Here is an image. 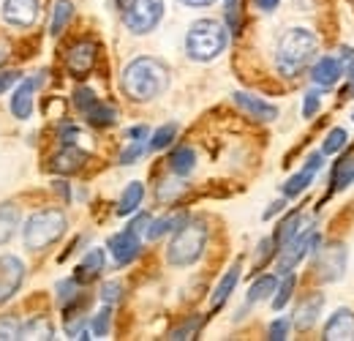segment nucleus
<instances>
[{
	"mask_svg": "<svg viewBox=\"0 0 354 341\" xmlns=\"http://www.w3.org/2000/svg\"><path fill=\"white\" fill-rule=\"evenodd\" d=\"M319 52V36L308 28H289L275 46V69L281 77L295 80L310 66Z\"/></svg>",
	"mask_w": 354,
	"mask_h": 341,
	"instance_id": "nucleus-1",
	"label": "nucleus"
},
{
	"mask_svg": "<svg viewBox=\"0 0 354 341\" xmlns=\"http://www.w3.org/2000/svg\"><path fill=\"white\" fill-rule=\"evenodd\" d=\"M169 87V71L156 58H133L123 71V90L131 101H153Z\"/></svg>",
	"mask_w": 354,
	"mask_h": 341,
	"instance_id": "nucleus-2",
	"label": "nucleus"
},
{
	"mask_svg": "<svg viewBox=\"0 0 354 341\" xmlns=\"http://www.w3.org/2000/svg\"><path fill=\"white\" fill-rule=\"evenodd\" d=\"M226 42H229V33H226L221 22L196 19L185 33V52H188L191 60L207 63V60H216L226 49Z\"/></svg>",
	"mask_w": 354,
	"mask_h": 341,
	"instance_id": "nucleus-3",
	"label": "nucleus"
},
{
	"mask_svg": "<svg viewBox=\"0 0 354 341\" xmlns=\"http://www.w3.org/2000/svg\"><path fill=\"white\" fill-rule=\"evenodd\" d=\"M207 246V224L202 218H185L177 227L175 238L167 249V259L175 268H188L205 254Z\"/></svg>",
	"mask_w": 354,
	"mask_h": 341,
	"instance_id": "nucleus-4",
	"label": "nucleus"
},
{
	"mask_svg": "<svg viewBox=\"0 0 354 341\" xmlns=\"http://www.w3.org/2000/svg\"><path fill=\"white\" fill-rule=\"evenodd\" d=\"M66 227H68V221H66V213L60 208H44V211L28 218V224L22 229L25 246L33 252H44L46 246H52L55 241L63 238Z\"/></svg>",
	"mask_w": 354,
	"mask_h": 341,
	"instance_id": "nucleus-5",
	"label": "nucleus"
},
{
	"mask_svg": "<svg viewBox=\"0 0 354 341\" xmlns=\"http://www.w3.org/2000/svg\"><path fill=\"white\" fill-rule=\"evenodd\" d=\"M322 238H319V232L313 229V227H306L303 232H297L289 243H283L281 249H278V276H286V273H292L306 256L316 249V243H319Z\"/></svg>",
	"mask_w": 354,
	"mask_h": 341,
	"instance_id": "nucleus-6",
	"label": "nucleus"
},
{
	"mask_svg": "<svg viewBox=\"0 0 354 341\" xmlns=\"http://www.w3.org/2000/svg\"><path fill=\"white\" fill-rule=\"evenodd\" d=\"M313 252H316L313 270L324 284L344 279V273H346V246L344 243H324L322 246V241H319Z\"/></svg>",
	"mask_w": 354,
	"mask_h": 341,
	"instance_id": "nucleus-7",
	"label": "nucleus"
},
{
	"mask_svg": "<svg viewBox=\"0 0 354 341\" xmlns=\"http://www.w3.org/2000/svg\"><path fill=\"white\" fill-rule=\"evenodd\" d=\"M161 17H164V0H131L123 14L126 28L136 36L156 30Z\"/></svg>",
	"mask_w": 354,
	"mask_h": 341,
	"instance_id": "nucleus-8",
	"label": "nucleus"
},
{
	"mask_svg": "<svg viewBox=\"0 0 354 341\" xmlns=\"http://www.w3.org/2000/svg\"><path fill=\"white\" fill-rule=\"evenodd\" d=\"M41 17L39 0H6L3 3V19L14 28H33Z\"/></svg>",
	"mask_w": 354,
	"mask_h": 341,
	"instance_id": "nucleus-9",
	"label": "nucleus"
},
{
	"mask_svg": "<svg viewBox=\"0 0 354 341\" xmlns=\"http://www.w3.org/2000/svg\"><path fill=\"white\" fill-rule=\"evenodd\" d=\"M22 279H25L22 259L14 254L0 256V303H6L8 298L17 295V290L22 287Z\"/></svg>",
	"mask_w": 354,
	"mask_h": 341,
	"instance_id": "nucleus-10",
	"label": "nucleus"
},
{
	"mask_svg": "<svg viewBox=\"0 0 354 341\" xmlns=\"http://www.w3.org/2000/svg\"><path fill=\"white\" fill-rule=\"evenodd\" d=\"M139 249H142L139 232H133L131 227H126L123 232H118V235L109 238V252H112V256H115L118 265H129V262H133L136 254H139Z\"/></svg>",
	"mask_w": 354,
	"mask_h": 341,
	"instance_id": "nucleus-11",
	"label": "nucleus"
},
{
	"mask_svg": "<svg viewBox=\"0 0 354 341\" xmlns=\"http://www.w3.org/2000/svg\"><path fill=\"white\" fill-rule=\"evenodd\" d=\"M322 164H324L322 153H313V156H308V164L297 172V175H292V177L283 183V197H300V194L308 189L310 183H313V177H316V172L322 170Z\"/></svg>",
	"mask_w": 354,
	"mask_h": 341,
	"instance_id": "nucleus-12",
	"label": "nucleus"
},
{
	"mask_svg": "<svg viewBox=\"0 0 354 341\" xmlns=\"http://www.w3.org/2000/svg\"><path fill=\"white\" fill-rule=\"evenodd\" d=\"M327 341H354V311L352 308H338L327 325H324V336Z\"/></svg>",
	"mask_w": 354,
	"mask_h": 341,
	"instance_id": "nucleus-13",
	"label": "nucleus"
},
{
	"mask_svg": "<svg viewBox=\"0 0 354 341\" xmlns=\"http://www.w3.org/2000/svg\"><path fill=\"white\" fill-rule=\"evenodd\" d=\"M66 66L74 77H85L90 69L95 66V44L93 42H80L68 49V58H66Z\"/></svg>",
	"mask_w": 354,
	"mask_h": 341,
	"instance_id": "nucleus-14",
	"label": "nucleus"
},
{
	"mask_svg": "<svg viewBox=\"0 0 354 341\" xmlns=\"http://www.w3.org/2000/svg\"><path fill=\"white\" fill-rule=\"evenodd\" d=\"M322 308H324V295H322V292H310V295H306V298L300 300L297 311H295V320H292L295 328H297V331H310V328L316 325Z\"/></svg>",
	"mask_w": 354,
	"mask_h": 341,
	"instance_id": "nucleus-15",
	"label": "nucleus"
},
{
	"mask_svg": "<svg viewBox=\"0 0 354 341\" xmlns=\"http://www.w3.org/2000/svg\"><path fill=\"white\" fill-rule=\"evenodd\" d=\"M39 82L41 80H25V82H19V87L14 90V96H11V112H14V118L28 121L33 115V96H36Z\"/></svg>",
	"mask_w": 354,
	"mask_h": 341,
	"instance_id": "nucleus-16",
	"label": "nucleus"
},
{
	"mask_svg": "<svg viewBox=\"0 0 354 341\" xmlns=\"http://www.w3.org/2000/svg\"><path fill=\"white\" fill-rule=\"evenodd\" d=\"M234 104L240 107V110H245L251 118H257V121H275L278 118V107H272V104H267L262 98H257V96H251V93H234Z\"/></svg>",
	"mask_w": 354,
	"mask_h": 341,
	"instance_id": "nucleus-17",
	"label": "nucleus"
},
{
	"mask_svg": "<svg viewBox=\"0 0 354 341\" xmlns=\"http://www.w3.org/2000/svg\"><path fill=\"white\" fill-rule=\"evenodd\" d=\"M88 161V153L74 148V145H66L55 159H52V170L60 172V175H71V172H80Z\"/></svg>",
	"mask_w": 354,
	"mask_h": 341,
	"instance_id": "nucleus-18",
	"label": "nucleus"
},
{
	"mask_svg": "<svg viewBox=\"0 0 354 341\" xmlns=\"http://www.w3.org/2000/svg\"><path fill=\"white\" fill-rule=\"evenodd\" d=\"M310 80L319 87H330L341 80V63L335 58H319L310 69Z\"/></svg>",
	"mask_w": 354,
	"mask_h": 341,
	"instance_id": "nucleus-19",
	"label": "nucleus"
},
{
	"mask_svg": "<svg viewBox=\"0 0 354 341\" xmlns=\"http://www.w3.org/2000/svg\"><path fill=\"white\" fill-rule=\"evenodd\" d=\"M104 262H106V256H104V249H90L85 259L80 262V268H77V284L82 281V284H88L93 281L101 270H104Z\"/></svg>",
	"mask_w": 354,
	"mask_h": 341,
	"instance_id": "nucleus-20",
	"label": "nucleus"
},
{
	"mask_svg": "<svg viewBox=\"0 0 354 341\" xmlns=\"http://www.w3.org/2000/svg\"><path fill=\"white\" fill-rule=\"evenodd\" d=\"M194 167H196V153H194L188 145L172 150V156H169V170L175 172L177 177H188V175L194 172Z\"/></svg>",
	"mask_w": 354,
	"mask_h": 341,
	"instance_id": "nucleus-21",
	"label": "nucleus"
},
{
	"mask_svg": "<svg viewBox=\"0 0 354 341\" xmlns=\"http://www.w3.org/2000/svg\"><path fill=\"white\" fill-rule=\"evenodd\" d=\"M240 262H234L229 270H226V276H223L221 281H218V287L213 290V308H218V306H223L226 303V298L234 292V287H237V281H240Z\"/></svg>",
	"mask_w": 354,
	"mask_h": 341,
	"instance_id": "nucleus-22",
	"label": "nucleus"
},
{
	"mask_svg": "<svg viewBox=\"0 0 354 341\" xmlns=\"http://www.w3.org/2000/svg\"><path fill=\"white\" fill-rule=\"evenodd\" d=\"M17 224H19V208L14 202H3L0 205V246H6L14 238Z\"/></svg>",
	"mask_w": 354,
	"mask_h": 341,
	"instance_id": "nucleus-23",
	"label": "nucleus"
},
{
	"mask_svg": "<svg viewBox=\"0 0 354 341\" xmlns=\"http://www.w3.org/2000/svg\"><path fill=\"white\" fill-rule=\"evenodd\" d=\"M300 224H303V213L300 211H292V213L286 216L281 224H278V229H275V235H272V243H275V249H281L283 243H289L297 232H300Z\"/></svg>",
	"mask_w": 354,
	"mask_h": 341,
	"instance_id": "nucleus-24",
	"label": "nucleus"
},
{
	"mask_svg": "<svg viewBox=\"0 0 354 341\" xmlns=\"http://www.w3.org/2000/svg\"><path fill=\"white\" fill-rule=\"evenodd\" d=\"M142 200H145V186L139 180L129 183L126 191H123V197H120V202H118V216H131L133 211H139Z\"/></svg>",
	"mask_w": 354,
	"mask_h": 341,
	"instance_id": "nucleus-25",
	"label": "nucleus"
},
{
	"mask_svg": "<svg viewBox=\"0 0 354 341\" xmlns=\"http://www.w3.org/2000/svg\"><path fill=\"white\" fill-rule=\"evenodd\" d=\"M71 17H74V6H71V0H57V3H55V8H52L49 33H52V36H60Z\"/></svg>",
	"mask_w": 354,
	"mask_h": 341,
	"instance_id": "nucleus-26",
	"label": "nucleus"
},
{
	"mask_svg": "<svg viewBox=\"0 0 354 341\" xmlns=\"http://www.w3.org/2000/svg\"><path fill=\"white\" fill-rule=\"evenodd\" d=\"M275 287H278V276H259V279L251 284V290H248L245 300H248V303H259V300L272 298Z\"/></svg>",
	"mask_w": 354,
	"mask_h": 341,
	"instance_id": "nucleus-27",
	"label": "nucleus"
},
{
	"mask_svg": "<svg viewBox=\"0 0 354 341\" xmlns=\"http://www.w3.org/2000/svg\"><path fill=\"white\" fill-rule=\"evenodd\" d=\"M85 118H88V121L95 128H104V126H112V123L118 121V112H115V107H109V104H101V101H95V104L90 107L88 112H85Z\"/></svg>",
	"mask_w": 354,
	"mask_h": 341,
	"instance_id": "nucleus-28",
	"label": "nucleus"
},
{
	"mask_svg": "<svg viewBox=\"0 0 354 341\" xmlns=\"http://www.w3.org/2000/svg\"><path fill=\"white\" fill-rule=\"evenodd\" d=\"M185 218L183 216H164V218H150V224H147V238L150 241H158L161 235H167V232H172L177 229V224H183Z\"/></svg>",
	"mask_w": 354,
	"mask_h": 341,
	"instance_id": "nucleus-29",
	"label": "nucleus"
},
{
	"mask_svg": "<svg viewBox=\"0 0 354 341\" xmlns=\"http://www.w3.org/2000/svg\"><path fill=\"white\" fill-rule=\"evenodd\" d=\"M352 180H354V159L349 156V159H341L338 167L333 170V191L346 189Z\"/></svg>",
	"mask_w": 354,
	"mask_h": 341,
	"instance_id": "nucleus-30",
	"label": "nucleus"
},
{
	"mask_svg": "<svg viewBox=\"0 0 354 341\" xmlns=\"http://www.w3.org/2000/svg\"><path fill=\"white\" fill-rule=\"evenodd\" d=\"M295 284H297L295 273H286V276H283V281L275 287V295H272V308H275V311H281V308L289 303L292 292H295Z\"/></svg>",
	"mask_w": 354,
	"mask_h": 341,
	"instance_id": "nucleus-31",
	"label": "nucleus"
},
{
	"mask_svg": "<svg viewBox=\"0 0 354 341\" xmlns=\"http://www.w3.org/2000/svg\"><path fill=\"white\" fill-rule=\"evenodd\" d=\"M346 139H349V134H346V128H333L330 134H327V139L322 142V156H333V153H341L344 150V145H346Z\"/></svg>",
	"mask_w": 354,
	"mask_h": 341,
	"instance_id": "nucleus-32",
	"label": "nucleus"
},
{
	"mask_svg": "<svg viewBox=\"0 0 354 341\" xmlns=\"http://www.w3.org/2000/svg\"><path fill=\"white\" fill-rule=\"evenodd\" d=\"M52 336H55V328L46 320H33L22 328V339H52Z\"/></svg>",
	"mask_w": 354,
	"mask_h": 341,
	"instance_id": "nucleus-33",
	"label": "nucleus"
},
{
	"mask_svg": "<svg viewBox=\"0 0 354 341\" xmlns=\"http://www.w3.org/2000/svg\"><path fill=\"white\" fill-rule=\"evenodd\" d=\"M175 134H177V123H164V126L153 134V139H150V150H164V148H169L172 139H175Z\"/></svg>",
	"mask_w": 354,
	"mask_h": 341,
	"instance_id": "nucleus-34",
	"label": "nucleus"
},
{
	"mask_svg": "<svg viewBox=\"0 0 354 341\" xmlns=\"http://www.w3.org/2000/svg\"><path fill=\"white\" fill-rule=\"evenodd\" d=\"M8 339H22V322L17 317L3 314L0 317V341H8Z\"/></svg>",
	"mask_w": 354,
	"mask_h": 341,
	"instance_id": "nucleus-35",
	"label": "nucleus"
},
{
	"mask_svg": "<svg viewBox=\"0 0 354 341\" xmlns=\"http://www.w3.org/2000/svg\"><path fill=\"white\" fill-rule=\"evenodd\" d=\"M109 325H112V308L104 306V308L93 317V336H95V339H104V336L109 333Z\"/></svg>",
	"mask_w": 354,
	"mask_h": 341,
	"instance_id": "nucleus-36",
	"label": "nucleus"
},
{
	"mask_svg": "<svg viewBox=\"0 0 354 341\" xmlns=\"http://www.w3.org/2000/svg\"><path fill=\"white\" fill-rule=\"evenodd\" d=\"M199 325H202V317H191V320H185L180 328H175L172 333H169V339H175V341H180V339H191L196 331H199Z\"/></svg>",
	"mask_w": 354,
	"mask_h": 341,
	"instance_id": "nucleus-37",
	"label": "nucleus"
},
{
	"mask_svg": "<svg viewBox=\"0 0 354 341\" xmlns=\"http://www.w3.org/2000/svg\"><path fill=\"white\" fill-rule=\"evenodd\" d=\"M120 298H123V287H120V281H106V284L101 287V300H104L106 306H115Z\"/></svg>",
	"mask_w": 354,
	"mask_h": 341,
	"instance_id": "nucleus-38",
	"label": "nucleus"
},
{
	"mask_svg": "<svg viewBox=\"0 0 354 341\" xmlns=\"http://www.w3.org/2000/svg\"><path fill=\"white\" fill-rule=\"evenodd\" d=\"M95 101H98V98H95V93H93L90 87H80V90L74 93V104H77V110H80L82 115L88 112V110L93 107V104H95Z\"/></svg>",
	"mask_w": 354,
	"mask_h": 341,
	"instance_id": "nucleus-39",
	"label": "nucleus"
},
{
	"mask_svg": "<svg viewBox=\"0 0 354 341\" xmlns=\"http://www.w3.org/2000/svg\"><path fill=\"white\" fill-rule=\"evenodd\" d=\"M145 148H147V145H145V139H133L131 148H126V150L120 153V164H126V167H129V164H133V161H136V159L145 153Z\"/></svg>",
	"mask_w": 354,
	"mask_h": 341,
	"instance_id": "nucleus-40",
	"label": "nucleus"
},
{
	"mask_svg": "<svg viewBox=\"0 0 354 341\" xmlns=\"http://www.w3.org/2000/svg\"><path fill=\"white\" fill-rule=\"evenodd\" d=\"M319 104H322V93L319 90H308L306 101H303V118H313L319 112Z\"/></svg>",
	"mask_w": 354,
	"mask_h": 341,
	"instance_id": "nucleus-41",
	"label": "nucleus"
},
{
	"mask_svg": "<svg viewBox=\"0 0 354 341\" xmlns=\"http://www.w3.org/2000/svg\"><path fill=\"white\" fill-rule=\"evenodd\" d=\"M286 333H289V320H272L270 322V331H267V339H272V341H283L286 339Z\"/></svg>",
	"mask_w": 354,
	"mask_h": 341,
	"instance_id": "nucleus-42",
	"label": "nucleus"
},
{
	"mask_svg": "<svg viewBox=\"0 0 354 341\" xmlns=\"http://www.w3.org/2000/svg\"><path fill=\"white\" fill-rule=\"evenodd\" d=\"M226 3V25L229 30L240 28V0H223Z\"/></svg>",
	"mask_w": 354,
	"mask_h": 341,
	"instance_id": "nucleus-43",
	"label": "nucleus"
},
{
	"mask_svg": "<svg viewBox=\"0 0 354 341\" xmlns=\"http://www.w3.org/2000/svg\"><path fill=\"white\" fill-rule=\"evenodd\" d=\"M71 298H77V279H66V281L57 284V300L68 303Z\"/></svg>",
	"mask_w": 354,
	"mask_h": 341,
	"instance_id": "nucleus-44",
	"label": "nucleus"
},
{
	"mask_svg": "<svg viewBox=\"0 0 354 341\" xmlns=\"http://www.w3.org/2000/svg\"><path fill=\"white\" fill-rule=\"evenodd\" d=\"M183 189H185L183 183H177V186H169V180H167V183H161V186H158V200H161V202H167V200H175L177 194L183 191Z\"/></svg>",
	"mask_w": 354,
	"mask_h": 341,
	"instance_id": "nucleus-45",
	"label": "nucleus"
},
{
	"mask_svg": "<svg viewBox=\"0 0 354 341\" xmlns=\"http://www.w3.org/2000/svg\"><path fill=\"white\" fill-rule=\"evenodd\" d=\"M17 82H19V74L17 71H0V96L11 85H17Z\"/></svg>",
	"mask_w": 354,
	"mask_h": 341,
	"instance_id": "nucleus-46",
	"label": "nucleus"
},
{
	"mask_svg": "<svg viewBox=\"0 0 354 341\" xmlns=\"http://www.w3.org/2000/svg\"><path fill=\"white\" fill-rule=\"evenodd\" d=\"M147 224H150V216H147V213H139L131 221V224H129V227H131L133 232H147Z\"/></svg>",
	"mask_w": 354,
	"mask_h": 341,
	"instance_id": "nucleus-47",
	"label": "nucleus"
},
{
	"mask_svg": "<svg viewBox=\"0 0 354 341\" xmlns=\"http://www.w3.org/2000/svg\"><path fill=\"white\" fill-rule=\"evenodd\" d=\"M74 137H80V128H74V126H66L63 128V134H60L63 145H74Z\"/></svg>",
	"mask_w": 354,
	"mask_h": 341,
	"instance_id": "nucleus-48",
	"label": "nucleus"
},
{
	"mask_svg": "<svg viewBox=\"0 0 354 341\" xmlns=\"http://www.w3.org/2000/svg\"><path fill=\"white\" fill-rule=\"evenodd\" d=\"M283 208H286V200H278V202H272V205H270V208L265 211V218H272L275 213H281Z\"/></svg>",
	"mask_w": 354,
	"mask_h": 341,
	"instance_id": "nucleus-49",
	"label": "nucleus"
},
{
	"mask_svg": "<svg viewBox=\"0 0 354 341\" xmlns=\"http://www.w3.org/2000/svg\"><path fill=\"white\" fill-rule=\"evenodd\" d=\"M254 3H257V8H259V11H275L281 0H254Z\"/></svg>",
	"mask_w": 354,
	"mask_h": 341,
	"instance_id": "nucleus-50",
	"label": "nucleus"
},
{
	"mask_svg": "<svg viewBox=\"0 0 354 341\" xmlns=\"http://www.w3.org/2000/svg\"><path fill=\"white\" fill-rule=\"evenodd\" d=\"M129 137H131V139H147V126H133V128H129Z\"/></svg>",
	"mask_w": 354,
	"mask_h": 341,
	"instance_id": "nucleus-51",
	"label": "nucleus"
},
{
	"mask_svg": "<svg viewBox=\"0 0 354 341\" xmlns=\"http://www.w3.org/2000/svg\"><path fill=\"white\" fill-rule=\"evenodd\" d=\"M180 3H185V6H194V8H202V6H213L216 0H180Z\"/></svg>",
	"mask_w": 354,
	"mask_h": 341,
	"instance_id": "nucleus-52",
	"label": "nucleus"
},
{
	"mask_svg": "<svg viewBox=\"0 0 354 341\" xmlns=\"http://www.w3.org/2000/svg\"><path fill=\"white\" fill-rule=\"evenodd\" d=\"M354 58V49L352 46H344V49H341V60H352Z\"/></svg>",
	"mask_w": 354,
	"mask_h": 341,
	"instance_id": "nucleus-53",
	"label": "nucleus"
},
{
	"mask_svg": "<svg viewBox=\"0 0 354 341\" xmlns=\"http://www.w3.org/2000/svg\"><path fill=\"white\" fill-rule=\"evenodd\" d=\"M6 58H8V44H3V42H0V63H3Z\"/></svg>",
	"mask_w": 354,
	"mask_h": 341,
	"instance_id": "nucleus-54",
	"label": "nucleus"
},
{
	"mask_svg": "<svg viewBox=\"0 0 354 341\" xmlns=\"http://www.w3.org/2000/svg\"><path fill=\"white\" fill-rule=\"evenodd\" d=\"M352 80H354V77H352Z\"/></svg>",
	"mask_w": 354,
	"mask_h": 341,
	"instance_id": "nucleus-55",
	"label": "nucleus"
}]
</instances>
